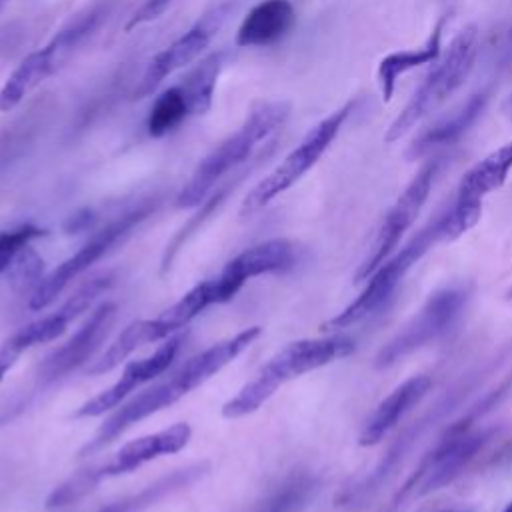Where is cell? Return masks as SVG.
I'll return each mask as SVG.
<instances>
[{
	"instance_id": "obj_24",
	"label": "cell",
	"mask_w": 512,
	"mask_h": 512,
	"mask_svg": "<svg viewBox=\"0 0 512 512\" xmlns=\"http://www.w3.org/2000/svg\"><path fill=\"white\" fill-rule=\"evenodd\" d=\"M190 116L192 114L184 88L180 84L172 86L154 98L146 116V132L152 138H162L168 132L176 130Z\"/></svg>"
},
{
	"instance_id": "obj_23",
	"label": "cell",
	"mask_w": 512,
	"mask_h": 512,
	"mask_svg": "<svg viewBox=\"0 0 512 512\" xmlns=\"http://www.w3.org/2000/svg\"><path fill=\"white\" fill-rule=\"evenodd\" d=\"M206 472H208V464L206 462L174 470L172 474L156 480L154 484L146 486L138 494H132V496L120 498L116 502H110L104 508H100L98 512H142V510L150 508L152 504H156L158 500H162L164 496H168V494H172V492H176L180 488L190 486L192 482L202 478Z\"/></svg>"
},
{
	"instance_id": "obj_31",
	"label": "cell",
	"mask_w": 512,
	"mask_h": 512,
	"mask_svg": "<svg viewBox=\"0 0 512 512\" xmlns=\"http://www.w3.org/2000/svg\"><path fill=\"white\" fill-rule=\"evenodd\" d=\"M506 298H508V300H512V286L506 290Z\"/></svg>"
},
{
	"instance_id": "obj_10",
	"label": "cell",
	"mask_w": 512,
	"mask_h": 512,
	"mask_svg": "<svg viewBox=\"0 0 512 512\" xmlns=\"http://www.w3.org/2000/svg\"><path fill=\"white\" fill-rule=\"evenodd\" d=\"M486 442L484 432H470L466 424L456 422L446 430V436L440 440V444L420 462L416 472L408 478L404 488L396 494L392 500L390 512L412 492L416 490V496L430 494L446 484H450L464 466L476 456V452Z\"/></svg>"
},
{
	"instance_id": "obj_3",
	"label": "cell",
	"mask_w": 512,
	"mask_h": 512,
	"mask_svg": "<svg viewBox=\"0 0 512 512\" xmlns=\"http://www.w3.org/2000/svg\"><path fill=\"white\" fill-rule=\"evenodd\" d=\"M352 352L354 340L344 334L290 342L280 352H276L258 370V374L238 390L234 398L222 406V416L228 420L248 416L256 412L288 380L322 368Z\"/></svg>"
},
{
	"instance_id": "obj_15",
	"label": "cell",
	"mask_w": 512,
	"mask_h": 512,
	"mask_svg": "<svg viewBox=\"0 0 512 512\" xmlns=\"http://www.w3.org/2000/svg\"><path fill=\"white\" fill-rule=\"evenodd\" d=\"M180 342H182V336H170L150 356L130 362L124 368L122 376L110 388L102 390L100 394H96L94 398L84 402L74 412V418H96V416H102L104 412L116 408L130 392H134L142 384L150 382L152 378H156L158 374H162L170 366V362L174 360V356L180 348Z\"/></svg>"
},
{
	"instance_id": "obj_6",
	"label": "cell",
	"mask_w": 512,
	"mask_h": 512,
	"mask_svg": "<svg viewBox=\"0 0 512 512\" xmlns=\"http://www.w3.org/2000/svg\"><path fill=\"white\" fill-rule=\"evenodd\" d=\"M352 110L354 102H346L328 116H324L318 124H314L298 142V146L292 148L284 156V160L246 194L240 206V214L250 216L262 210L268 202H272L276 196L294 186L324 156V152L336 140Z\"/></svg>"
},
{
	"instance_id": "obj_7",
	"label": "cell",
	"mask_w": 512,
	"mask_h": 512,
	"mask_svg": "<svg viewBox=\"0 0 512 512\" xmlns=\"http://www.w3.org/2000/svg\"><path fill=\"white\" fill-rule=\"evenodd\" d=\"M156 198H148L120 214L118 218L110 220L106 226L96 230L70 258L60 262L50 274H46L38 286L34 288V294L30 296V308L42 310L48 304H52L60 292L82 272H86L96 260H100L114 244H118L122 238H126L132 228H136L142 220H146L156 210Z\"/></svg>"
},
{
	"instance_id": "obj_16",
	"label": "cell",
	"mask_w": 512,
	"mask_h": 512,
	"mask_svg": "<svg viewBox=\"0 0 512 512\" xmlns=\"http://www.w3.org/2000/svg\"><path fill=\"white\" fill-rule=\"evenodd\" d=\"M292 262H294V246L286 238H272L246 248L236 258H232L224 266V270L216 276L224 302L232 300L246 280L260 274L286 270L292 266Z\"/></svg>"
},
{
	"instance_id": "obj_19",
	"label": "cell",
	"mask_w": 512,
	"mask_h": 512,
	"mask_svg": "<svg viewBox=\"0 0 512 512\" xmlns=\"http://www.w3.org/2000/svg\"><path fill=\"white\" fill-rule=\"evenodd\" d=\"M488 100H490V90L488 88H482V90L470 94L468 100L464 104H460L452 114L444 116L436 124L422 130L412 140V144L408 146L406 156L410 160H416V158L428 156L436 150L454 146L478 122V118L484 114Z\"/></svg>"
},
{
	"instance_id": "obj_35",
	"label": "cell",
	"mask_w": 512,
	"mask_h": 512,
	"mask_svg": "<svg viewBox=\"0 0 512 512\" xmlns=\"http://www.w3.org/2000/svg\"><path fill=\"white\" fill-rule=\"evenodd\" d=\"M450 512H452V510H450Z\"/></svg>"
},
{
	"instance_id": "obj_32",
	"label": "cell",
	"mask_w": 512,
	"mask_h": 512,
	"mask_svg": "<svg viewBox=\"0 0 512 512\" xmlns=\"http://www.w3.org/2000/svg\"><path fill=\"white\" fill-rule=\"evenodd\" d=\"M502 512H512V502H510V504H508V506H506Z\"/></svg>"
},
{
	"instance_id": "obj_27",
	"label": "cell",
	"mask_w": 512,
	"mask_h": 512,
	"mask_svg": "<svg viewBox=\"0 0 512 512\" xmlns=\"http://www.w3.org/2000/svg\"><path fill=\"white\" fill-rule=\"evenodd\" d=\"M42 234L44 230L34 224H22L10 230H2L0 232V274L12 266L14 258L24 246H28L34 238H40Z\"/></svg>"
},
{
	"instance_id": "obj_4",
	"label": "cell",
	"mask_w": 512,
	"mask_h": 512,
	"mask_svg": "<svg viewBox=\"0 0 512 512\" xmlns=\"http://www.w3.org/2000/svg\"><path fill=\"white\" fill-rule=\"evenodd\" d=\"M478 56V26L474 22L460 28L450 40L442 58L418 84L406 106L396 114L384 134V142L392 144L406 136L422 118L442 106L470 76Z\"/></svg>"
},
{
	"instance_id": "obj_28",
	"label": "cell",
	"mask_w": 512,
	"mask_h": 512,
	"mask_svg": "<svg viewBox=\"0 0 512 512\" xmlns=\"http://www.w3.org/2000/svg\"><path fill=\"white\" fill-rule=\"evenodd\" d=\"M8 270H10L14 284H22V286L36 284L38 286V282L42 280V258L28 244L18 252V256L14 258V262Z\"/></svg>"
},
{
	"instance_id": "obj_22",
	"label": "cell",
	"mask_w": 512,
	"mask_h": 512,
	"mask_svg": "<svg viewBox=\"0 0 512 512\" xmlns=\"http://www.w3.org/2000/svg\"><path fill=\"white\" fill-rule=\"evenodd\" d=\"M444 24H446V18L440 16L438 22L434 24L430 36L426 38V42L422 46L390 52L378 62L376 78H378V88H380V96H382L384 102L392 100L394 90H396V82H398L400 76H404L406 72H410V70H414L422 64H432L440 58Z\"/></svg>"
},
{
	"instance_id": "obj_21",
	"label": "cell",
	"mask_w": 512,
	"mask_h": 512,
	"mask_svg": "<svg viewBox=\"0 0 512 512\" xmlns=\"http://www.w3.org/2000/svg\"><path fill=\"white\" fill-rule=\"evenodd\" d=\"M432 380L424 374L412 376L404 380L400 386H396L374 410L370 420L366 422L358 444L360 446H374L378 444L400 420L402 416L414 408L430 390Z\"/></svg>"
},
{
	"instance_id": "obj_29",
	"label": "cell",
	"mask_w": 512,
	"mask_h": 512,
	"mask_svg": "<svg viewBox=\"0 0 512 512\" xmlns=\"http://www.w3.org/2000/svg\"><path fill=\"white\" fill-rule=\"evenodd\" d=\"M170 4H172V0H144V2L132 12V16L128 18L124 30L130 32V30H134L136 26H142V24H146V22H152V20L160 18V16L166 12V8H168Z\"/></svg>"
},
{
	"instance_id": "obj_33",
	"label": "cell",
	"mask_w": 512,
	"mask_h": 512,
	"mask_svg": "<svg viewBox=\"0 0 512 512\" xmlns=\"http://www.w3.org/2000/svg\"><path fill=\"white\" fill-rule=\"evenodd\" d=\"M6 2H10V0H0V8H2Z\"/></svg>"
},
{
	"instance_id": "obj_25",
	"label": "cell",
	"mask_w": 512,
	"mask_h": 512,
	"mask_svg": "<svg viewBox=\"0 0 512 512\" xmlns=\"http://www.w3.org/2000/svg\"><path fill=\"white\" fill-rule=\"evenodd\" d=\"M220 68H222V52H214L206 56L202 62H198L196 68L182 80L180 86L186 92L192 116L206 114L210 110Z\"/></svg>"
},
{
	"instance_id": "obj_18",
	"label": "cell",
	"mask_w": 512,
	"mask_h": 512,
	"mask_svg": "<svg viewBox=\"0 0 512 512\" xmlns=\"http://www.w3.org/2000/svg\"><path fill=\"white\" fill-rule=\"evenodd\" d=\"M212 40V28L208 24H196L178 36L172 44L160 50L146 66L140 84L134 90V98L150 96L170 74L180 68H186L194 60H198Z\"/></svg>"
},
{
	"instance_id": "obj_8",
	"label": "cell",
	"mask_w": 512,
	"mask_h": 512,
	"mask_svg": "<svg viewBox=\"0 0 512 512\" xmlns=\"http://www.w3.org/2000/svg\"><path fill=\"white\" fill-rule=\"evenodd\" d=\"M102 12L90 10L62 28L48 44L30 52L6 78L0 88V112L14 110L32 90H36L48 76H52L74 48L96 28Z\"/></svg>"
},
{
	"instance_id": "obj_17",
	"label": "cell",
	"mask_w": 512,
	"mask_h": 512,
	"mask_svg": "<svg viewBox=\"0 0 512 512\" xmlns=\"http://www.w3.org/2000/svg\"><path fill=\"white\" fill-rule=\"evenodd\" d=\"M190 436H192V428L186 422H176L154 434L140 436L136 440L126 442L106 464L92 466L94 474L98 476L100 482L104 478L128 474L154 458L180 452L190 442Z\"/></svg>"
},
{
	"instance_id": "obj_34",
	"label": "cell",
	"mask_w": 512,
	"mask_h": 512,
	"mask_svg": "<svg viewBox=\"0 0 512 512\" xmlns=\"http://www.w3.org/2000/svg\"><path fill=\"white\" fill-rule=\"evenodd\" d=\"M510 102H512V98H510Z\"/></svg>"
},
{
	"instance_id": "obj_9",
	"label": "cell",
	"mask_w": 512,
	"mask_h": 512,
	"mask_svg": "<svg viewBox=\"0 0 512 512\" xmlns=\"http://www.w3.org/2000/svg\"><path fill=\"white\" fill-rule=\"evenodd\" d=\"M438 168H440V160L438 158H428L418 168V172L412 176V180L402 190V194L396 198V202L390 206V210L386 212V216H384V220H382V224L376 232V238H374V244H372L368 256L362 260V264L358 266V270L354 274L356 284L366 282L370 278V274L384 260H388V256L398 246L404 232L414 224V220L420 214L424 202L428 200V194L432 190Z\"/></svg>"
},
{
	"instance_id": "obj_30",
	"label": "cell",
	"mask_w": 512,
	"mask_h": 512,
	"mask_svg": "<svg viewBox=\"0 0 512 512\" xmlns=\"http://www.w3.org/2000/svg\"><path fill=\"white\" fill-rule=\"evenodd\" d=\"M92 216H90V210H82L78 214H74L68 222H66V232H80L82 228H86L90 224Z\"/></svg>"
},
{
	"instance_id": "obj_2",
	"label": "cell",
	"mask_w": 512,
	"mask_h": 512,
	"mask_svg": "<svg viewBox=\"0 0 512 512\" xmlns=\"http://www.w3.org/2000/svg\"><path fill=\"white\" fill-rule=\"evenodd\" d=\"M290 116V104L284 100L256 102L240 128L212 148L194 168L190 180L178 192L174 204L178 208H194L204 202L210 190L230 170L250 158L254 148L278 132Z\"/></svg>"
},
{
	"instance_id": "obj_26",
	"label": "cell",
	"mask_w": 512,
	"mask_h": 512,
	"mask_svg": "<svg viewBox=\"0 0 512 512\" xmlns=\"http://www.w3.org/2000/svg\"><path fill=\"white\" fill-rule=\"evenodd\" d=\"M314 492V478L306 472L290 474L270 490L250 512H296Z\"/></svg>"
},
{
	"instance_id": "obj_12",
	"label": "cell",
	"mask_w": 512,
	"mask_h": 512,
	"mask_svg": "<svg viewBox=\"0 0 512 512\" xmlns=\"http://www.w3.org/2000/svg\"><path fill=\"white\" fill-rule=\"evenodd\" d=\"M110 282H112L110 276H96L88 280L58 310L26 324L18 332H14L10 338H6L4 344L0 346V382L28 348L62 336L66 326L74 318H78L84 310H88L92 302L110 286Z\"/></svg>"
},
{
	"instance_id": "obj_20",
	"label": "cell",
	"mask_w": 512,
	"mask_h": 512,
	"mask_svg": "<svg viewBox=\"0 0 512 512\" xmlns=\"http://www.w3.org/2000/svg\"><path fill=\"white\" fill-rule=\"evenodd\" d=\"M296 12L290 0H262L240 22L236 46L258 48L282 40L294 26Z\"/></svg>"
},
{
	"instance_id": "obj_11",
	"label": "cell",
	"mask_w": 512,
	"mask_h": 512,
	"mask_svg": "<svg viewBox=\"0 0 512 512\" xmlns=\"http://www.w3.org/2000/svg\"><path fill=\"white\" fill-rule=\"evenodd\" d=\"M466 298L468 294L460 286H446L430 294L420 312L390 342L380 348L376 356V366H392L400 358L412 354L414 350L444 334L460 316Z\"/></svg>"
},
{
	"instance_id": "obj_1",
	"label": "cell",
	"mask_w": 512,
	"mask_h": 512,
	"mask_svg": "<svg viewBox=\"0 0 512 512\" xmlns=\"http://www.w3.org/2000/svg\"><path fill=\"white\" fill-rule=\"evenodd\" d=\"M260 326H250L232 338H226L204 352L192 356L186 364H182L168 380L154 384L152 388L136 394L130 402L122 404L94 434V438L84 446L82 454L94 452L102 448L104 444L112 442L116 436H120L124 430H128L132 424L172 406L182 396L210 380L214 374H218L224 366H228L236 356H240L258 336Z\"/></svg>"
},
{
	"instance_id": "obj_13",
	"label": "cell",
	"mask_w": 512,
	"mask_h": 512,
	"mask_svg": "<svg viewBox=\"0 0 512 512\" xmlns=\"http://www.w3.org/2000/svg\"><path fill=\"white\" fill-rule=\"evenodd\" d=\"M512 170V140L498 146L482 160H478L462 178L456 198L448 208L450 238L468 232L482 216V202L488 194L498 190Z\"/></svg>"
},
{
	"instance_id": "obj_5",
	"label": "cell",
	"mask_w": 512,
	"mask_h": 512,
	"mask_svg": "<svg viewBox=\"0 0 512 512\" xmlns=\"http://www.w3.org/2000/svg\"><path fill=\"white\" fill-rule=\"evenodd\" d=\"M450 238V214L448 208L440 212L432 222H428L416 236L410 238V242L394 254L390 260H384L366 280L364 290L360 296L350 302L342 312H338L334 318L322 324V330H340L346 326H352L366 316L380 310L390 296L394 294L396 286L400 284L402 276L408 272L412 264H416L438 240Z\"/></svg>"
},
{
	"instance_id": "obj_14",
	"label": "cell",
	"mask_w": 512,
	"mask_h": 512,
	"mask_svg": "<svg viewBox=\"0 0 512 512\" xmlns=\"http://www.w3.org/2000/svg\"><path fill=\"white\" fill-rule=\"evenodd\" d=\"M114 316V302H102L100 306H96L86 318V322L78 328V332L42 360L36 372V386H50L68 372H72L74 368H78L82 362H86L98 348V344L106 338L114 322Z\"/></svg>"
}]
</instances>
